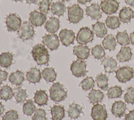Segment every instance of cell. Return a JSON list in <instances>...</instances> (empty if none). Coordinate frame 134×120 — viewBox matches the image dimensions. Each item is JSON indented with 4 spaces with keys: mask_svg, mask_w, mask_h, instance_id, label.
<instances>
[{
    "mask_svg": "<svg viewBox=\"0 0 134 120\" xmlns=\"http://www.w3.org/2000/svg\"><path fill=\"white\" fill-rule=\"evenodd\" d=\"M31 55L38 65L47 64L49 61V54L44 45L38 44L35 45L31 50Z\"/></svg>",
    "mask_w": 134,
    "mask_h": 120,
    "instance_id": "obj_1",
    "label": "cell"
},
{
    "mask_svg": "<svg viewBox=\"0 0 134 120\" xmlns=\"http://www.w3.org/2000/svg\"><path fill=\"white\" fill-rule=\"evenodd\" d=\"M50 99L54 102H60L64 101L67 96V92L64 86L59 82L54 83L49 89Z\"/></svg>",
    "mask_w": 134,
    "mask_h": 120,
    "instance_id": "obj_2",
    "label": "cell"
},
{
    "mask_svg": "<svg viewBox=\"0 0 134 120\" xmlns=\"http://www.w3.org/2000/svg\"><path fill=\"white\" fill-rule=\"evenodd\" d=\"M68 21L73 24H77L83 17L84 12L78 4H73L68 7Z\"/></svg>",
    "mask_w": 134,
    "mask_h": 120,
    "instance_id": "obj_3",
    "label": "cell"
},
{
    "mask_svg": "<svg viewBox=\"0 0 134 120\" xmlns=\"http://www.w3.org/2000/svg\"><path fill=\"white\" fill-rule=\"evenodd\" d=\"M115 73L116 78L119 82L122 83L130 81L133 77V69L128 66L119 67L115 71Z\"/></svg>",
    "mask_w": 134,
    "mask_h": 120,
    "instance_id": "obj_4",
    "label": "cell"
},
{
    "mask_svg": "<svg viewBox=\"0 0 134 120\" xmlns=\"http://www.w3.org/2000/svg\"><path fill=\"white\" fill-rule=\"evenodd\" d=\"M94 39V33L88 27L81 28L77 32L76 40L79 44L85 45L92 42Z\"/></svg>",
    "mask_w": 134,
    "mask_h": 120,
    "instance_id": "obj_5",
    "label": "cell"
},
{
    "mask_svg": "<svg viewBox=\"0 0 134 120\" xmlns=\"http://www.w3.org/2000/svg\"><path fill=\"white\" fill-rule=\"evenodd\" d=\"M35 34L32 25L28 21H24L18 30V37L23 41L31 39Z\"/></svg>",
    "mask_w": 134,
    "mask_h": 120,
    "instance_id": "obj_6",
    "label": "cell"
},
{
    "mask_svg": "<svg viewBox=\"0 0 134 120\" xmlns=\"http://www.w3.org/2000/svg\"><path fill=\"white\" fill-rule=\"evenodd\" d=\"M86 68V63L80 59L74 61L70 65V70L72 75L76 77L84 76L87 72Z\"/></svg>",
    "mask_w": 134,
    "mask_h": 120,
    "instance_id": "obj_7",
    "label": "cell"
},
{
    "mask_svg": "<svg viewBox=\"0 0 134 120\" xmlns=\"http://www.w3.org/2000/svg\"><path fill=\"white\" fill-rule=\"evenodd\" d=\"M5 23L8 32H15L20 27L21 19L16 14L12 13L6 17Z\"/></svg>",
    "mask_w": 134,
    "mask_h": 120,
    "instance_id": "obj_8",
    "label": "cell"
},
{
    "mask_svg": "<svg viewBox=\"0 0 134 120\" xmlns=\"http://www.w3.org/2000/svg\"><path fill=\"white\" fill-rule=\"evenodd\" d=\"M119 3L117 0H104L100 2L102 12L107 15L116 13L119 8Z\"/></svg>",
    "mask_w": 134,
    "mask_h": 120,
    "instance_id": "obj_9",
    "label": "cell"
},
{
    "mask_svg": "<svg viewBox=\"0 0 134 120\" xmlns=\"http://www.w3.org/2000/svg\"><path fill=\"white\" fill-rule=\"evenodd\" d=\"M91 116L93 120H106L107 113L105 105L96 104L92 107Z\"/></svg>",
    "mask_w": 134,
    "mask_h": 120,
    "instance_id": "obj_10",
    "label": "cell"
},
{
    "mask_svg": "<svg viewBox=\"0 0 134 120\" xmlns=\"http://www.w3.org/2000/svg\"><path fill=\"white\" fill-rule=\"evenodd\" d=\"M42 43L51 51L57 49L60 45L59 38L55 34H46L42 37Z\"/></svg>",
    "mask_w": 134,
    "mask_h": 120,
    "instance_id": "obj_11",
    "label": "cell"
},
{
    "mask_svg": "<svg viewBox=\"0 0 134 120\" xmlns=\"http://www.w3.org/2000/svg\"><path fill=\"white\" fill-rule=\"evenodd\" d=\"M59 37L63 46H69L74 43L75 36V33L72 30L64 28L60 32Z\"/></svg>",
    "mask_w": 134,
    "mask_h": 120,
    "instance_id": "obj_12",
    "label": "cell"
},
{
    "mask_svg": "<svg viewBox=\"0 0 134 120\" xmlns=\"http://www.w3.org/2000/svg\"><path fill=\"white\" fill-rule=\"evenodd\" d=\"M46 20V15L37 11H34L29 14V22L31 25L36 27L41 26L44 24Z\"/></svg>",
    "mask_w": 134,
    "mask_h": 120,
    "instance_id": "obj_13",
    "label": "cell"
},
{
    "mask_svg": "<svg viewBox=\"0 0 134 120\" xmlns=\"http://www.w3.org/2000/svg\"><path fill=\"white\" fill-rule=\"evenodd\" d=\"M85 12L86 15L90 16L93 20H98L102 17L100 6L96 3H93L90 6H87Z\"/></svg>",
    "mask_w": 134,
    "mask_h": 120,
    "instance_id": "obj_14",
    "label": "cell"
},
{
    "mask_svg": "<svg viewBox=\"0 0 134 120\" xmlns=\"http://www.w3.org/2000/svg\"><path fill=\"white\" fill-rule=\"evenodd\" d=\"M90 49L87 46L82 45L75 46L73 49V54L76 56L79 59L84 61L90 56Z\"/></svg>",
    "mask_w": 134,
    "mask_h": 120,
    "instance_id": "obj_15",
    "label": "cell"
},
{
    "mask_svg": "<svg viewBox=\"0 0 134 120\" xmlns=\"http://www.w3.org/2000/svg\"><path fill=\"white\" fill-rule=\"evenodd\" d=\"M101 64L103 65L105 72L111 73L116 71L117 68L116 61L110 56L105 57L101 61Z\"/></svg>",
    "mask_w": 134,
    "mask_h": 120,
    "instance_id": "obj_16",
    "label": "cell"
},
{
    "mask_svg": "<svg viewBox=\"0 0 134 120\" xmlns=\"http://www.w3.org/2000/svg\"><path fill=\"white\" fill-rule=\"evenodd\" d=\"M126 109V103L121 101H118L115 102L113 104L111 108V112L116 117L120 118L125 114Z\"/></svg>",
    "mask_w": 134,
    "mask_h": 120,
    "instance_id": "obj_17",
    "label": "cell"
},
{
    "mask_svg": "<svg viewBox=\"0 0 134 120\" xmlns=\"http://www.w3.org/2000/svg\"><path fill=\"white\" fill-rule=\"evenodd\" d=\"M134 18V12L128 7H123L119 13V19L124 23H128Z\"/></svg>",
    "mask_w": 134,
    "mask_h": 120,
    "instance_id": "obj_18",
    "label": "cell"
},
{
    "mask_svg": "<svg viewBox=\"0 0 134 120\" xmlns=\"http://www.w3.org/2000/svg\"><path fill=\"white\" fill-rule=\"evenodd\" d=\"M132 56L131 49L129 46L121 47L116 55V58L119 62L129 61Z\"/></svg>",
    "mask_w": 134,
    "mask_h": 120,
    "instance_id": "obj_19",
    "label": "cell"
},
{
    "mask_svg": "<svg viewBox=\"0 0 134 120\" xmlns=\"http://www.w3.org/2000/svg\"><path fill=\"white\" fill-rule=\"evenodd\" d=\"M60 27L59 19L52 16L50 17L48 21L44 25V28L49 33L53 34L56 33Z\"/></svg>",
    "mask_w": 134,
    "mask_h": 120,
    "instance_id": "obj_20",
    "label": "cell"
},
{
    "mask_svg": "<svg viewBox=\"0 0 134 120\" xmlns=\"http://www.w3.org/2000/svg\"><path fill=\"white\" fill-rule=\"evenodd\" d=\"M27 80L30 83H39L41 78V74L39 69L36 67H32L26 73Z\"/></svg>",
    "mask_w": 134,
    "mask_h": 120,
    "instance_id": "obj_21",
    "label": "cell"
},
{
    "mask_svg": "<svg viewBox=\"0 0 134 120\" xmlns=\"http://www.w3.org/2000/svg\"><path fill=\"white\" fill-rule=\"evenodd\" d=\"M50 10L52 14L60 17L63 16L65 12L66 6L62 1H58L51 4Z\"/></svg>",
    "mask_w": 134,
    "mask_h": 120,
    "instance_id": "obj_22",
    "label": "cell"
},
{
    "mask_svg": "<svg viewBox=\"0 0 134 120\" xmlns=\"http://www.w3.org/2000/svg\"><path fill=\"white\" fill-rule=\"evenodd\" d=\"M50 111L52 120H62L65 116V109L62 105H54Z\"/></svg>",
    "mask_w": 134,
    "mask_h": 120,
    "instance_id": "obj_23",
    "label": "cell"
},
{
    "mask_svg": "<svg viewBox=\"0 0 134 120\" xmlns=\"http://www.w3.org/2000/svg\"><path fill=\"white\" fill-rule=\"evenodd\" d=\"M34 102L39 106L47 105L48 101V96L44 90H37L34 97Z\"/></svg>",
    "mask_w": 134,
    "mask_h": 120,
    "instance_id": "obj_24",
    "label": "cell"
},
{
    "mask_svg": "<svg viewBox=\"0 0 134 120\" xmlns=\"http://www.w3.org/2000/svg\"><path fill=\"white\" fill-rule=\"evenodd\" d=\"M8 79L12 84L19 86L24 81V75L21 71L17 70L10 74Z\"/></svg>",
    "mask_w": 134,
    "mask_h": 120,
    "instance_id": "obj_25",
    "label": "cell"
},
{
    "mask_svg": "<svg viewBox=\"0 0 134 120\" xmlns=\"http://www.w3.org/2000/svg\"><path fill=\"white\" fill-rule=\"evenodd\" d=\"M92 27L93 31L98 37H104L107 33V29L105 24L102 22L97 21L96 23L93 24Z\"/></svg>",
    "mask_w": 134,
    "mask_h": 120,
    "instance_id": "obj_26",
    "label": "cell"
},
{
    "mask_svg": "<svg viewBox=\"0 0 134 120\" xmlns=\"http://www.w3.org/2000/svg\"><path fill=\"white\" fill-rule=\"evenodd\" d=\"M67 112L68 116L71 119H76L82 112V107L79 104L73 103L69 105Z\"/></svg>",
    "mask_w": 134,
    "mask_h": 120,
    "instance_id": "obj_27",
    "label": "cell"
},
{
    "mask_svg": "<svg viewBox=\"0 0 134 120\" xmlns=\"http://www.w3.org/2000/svg\"><path fill=\"white\" fill-rule=\"evenodd\" d=\"M88 97L90 102L95 104L102 101L104 97V94L99 89H92L89 93Z\"/></svg>",
    "mask_w": 134,
    "mask_h": 120,
    "instance_id": "obj_28",
    "label": "cell"
},
{
    "mask_svg": "<svg viewBox=\"0 0 134 120\" xmlns=\"http://www.w3.org/2000/svg\"><path fill=\"white\" fill-rule=\"evenodd\" d=\"M102 44L105 49L111 51L115 49L117 42L115 38L112 34H108L103 40Z\"/></svg>",
    "mask_w": 134,
    "mask_h": 120,
    "instance_id": "obj_29",
    "label": "cell"
},
{
    "mask_svg": "<svg viewBox=\"0 0 134 120\" xmlns=\"http://www.w3.org/2000/svg\"><path fill=\"white\" fill-rule=\"evenodd\" d=\"M42 77L47 83L53 82L57 77V74L54 68L52 67H46L41 72Z\"/></svg>",
    "mask_w": 134,
    "mask_h": 120,
    "instance_id": "obj_30",
    "label": "cell"
},
{
    "mask_svg": "<svg viewBox=\"0 0 134 120\" xmlns=\"http://www.w3.org/2000/svg\"><path fill=\"white\" fill-rule=\"evenodd\" d=\"M13 56L9 52H4L0 54V66L4 68H8L13 64Z\"/></svg>",
    "mask_w": 134,
    "mask_h": 120,
    "instance_id": "obj_31",
    "label": "cell"
},
{
    "mask_svg": "<svg viewBox=\"0 0 134 120\" xmlns=\"http://www.w3.org/2000/svg\"><path fill=\"white\" fill-rule=\"evenodd\" d=\"M97 86L103 91H106L108 88V78L106 74L100 73L96 77L95 79Z\"/></svg>",
    "mask_w": 134,
    "mask_h": 120,
    "instance_id": "obj_32",
    "label": "cell"
},
{
    "mask_svg": "<svg viewBox=\"0 0 134 120\" xmlns=\"http://www.w3.org/2000/svg\"><path fill=\"white\" fill-rule=\"evenodd\" d=\"M115 37L117 43L121 46H126L130 44L129 37L126 29L123 32H118Z\"/></svg>",
    "mask_w": 134,
    "mask_h": 120,
    "instance_id": "obj_33",
    "label": "cell"
},
{
    "mask_svg": "<svg viewBox=\"0 0 134 120\" xmlns=\"http://www.w3.org/2000/svg\"><path fill=\"white\" fill-rule=\"evenodd\" d=\"M123 93L122 88L117 85L111 86L107 91V96L109 99L119 98L121 96Z\"/></svg>",
    "mask_w": 134,
    "mask_h": 120,
    "instance_id": "obj_34",
    "label": "cell"
},
{
    "mask_svg": "<svg viewBox=\"0 0 134 120\" xmlns=\"http://www.w3.org/2000/svg\"><path fill=\"white\" fill-rule=\"evenodd\" d=\"M14 96L17 103L25 102L27 97L26 89H24L21 87L16 88L14 93Z\"/></svg>",
    "mask_w": 134,
    "mask_h": 120,
    "instance_id": "obj_35",
    "label": "cell"
},
{
    "mask_svg": "<svg viewBox=\"0 0 134 120\" xmlns=\"http://www.w3.org/2000/svg\"><path fill=\"white\" fill-rule=\"evenodd\" d=\"M14 93L12 88L8 85L3 86L0 89V98L4 101H8L12 98Z\"/></svg>",
    "mask_w": 134,
    "mask_h": 120,
    "instance_id": "obj_36",
    "label": "cell"
},
{
    "mask_svg": "<svg viewBox=\"0 0 134 120\" xmlns=\"http://www.w3.org/2000/svg\"><path fill=\"white\" fill-rule=\"evenodd\" d=\"M105 24L108 28L111 29H115L119 27L120 22L119 18L117 16H108L105 19Z\"/></svg>",
    "mask_w": 134,
    "mask_h": 120,
    "instance_id": "obj_37",
    "label": "cell"
},
{
    "mask_svg": "<svg viewBox=\"0 0 134 120\" xmlns=\"http://www.w3.org/2000/svg\"><path fill=\"white\" fill-rule=\"evenodd\" d=\"M36 110V107L32 99L27 100L23 106V112L27 116H31Z\"/></svg>",
    "mask_w": 134,
    "mask_h": 120,
    "instance_id": "obj_38",
    "label": "cell"
},
{
    "mask_svg": "<svg viewBox=\"0 0 134 120\" xmlns=\"http://www.w3.org/2000/svg\"><path fill=\"white\" fill-rule=\"evenodd\" d=\"M92 55L97 59H101L105 56V52L102 45L97 44L92 48Z\"/></svg>",
    "mask_w": 134,
    "mask_h": 120,
    "instance_id": "obj_39",
    "label": "cell"
},
{
    "mask_svg": "<svg viewBox=\"0 0 134 120\" xmlns=\"http://www.w3.org/2000/svg\"><path fill=\"white\" fill-rule=\"evenodd\" d=\"M94 85L95 82L93 78L91 77H86L80 83L79 86H81L83 90L87 91L92 88Z\"/></svg>",
    "mask_w": 134,
    "mask_h": 120,
    "instance_id": "obj_40",
    "label": "cell"
},
{
    "mask_svg": "<svg viewBox=\"0 0 134 120\" xmlns=\"http://www.w3.org/2000/svg\"><path fill=\"white\" fill-rule=\"evenodd\" d=\"M51 0H42L38 3L40 12L45 15L49 13L50 6L51 4Z\"/></svg>",
    "mask_w": 134,
    "mask_h": 120,
    "instance_id": "obj_41",
    "label": "cell"
},
{
    "mask_svg": "<svg viewBox=\"0 0 134 120\" xmlns=\"http://www.w3.org/2000/svg\"><path fill=\"white\" fill-rule=\"evenodd\" d=\"M124 99L127 103L134 104V87H129L124 95Z\"/></svg>",
    "mask_w": 134,
    "mask_h": 120,
    "instance_id": "obj_42",
    "label": "cell"
},
{
    "mask_svg": "<svg viewBox=\"0 0 134 120\" xmlns=\"http://www.w3.org/2000/svg\"><path fill=\"white\" fill-rule=\"evenodd\" d=\"M18 118V113L14 109H10L7 111L2 117V120H17Z\"/></svg>",
    "mask_w": 134,
    "mask_h": 120,
    "instance_id": "obj_43",
    "label": "cell"
},
{
    "mask_svg": "<svg viewBox=\"0 0 134 120\" xmlns=\"http://www.w3.org/2000/svg\"><path fill=\"white\" fill-rule=\"evenodd\" d=\"M46 115V112L43 109H37L35 112V114L32 116L31 120H47Z\"/></svg>",
    "mask_w": 134,
    "mask_h": 120,
    "instance_id": "obj_44",
    "label": "cell"
},
{
    "mask_svg": "<svg viewBox=\"0 0 134 120\" xmlns=\"http://www.w3.org/2000/svg\"><path fill=\"white\" fill-rule=\"evenodd\" d=\"M8 73L5 71L0 69V85L2 84L3 82L5 81L8 76Z\"/></svg>",
    "mask_w": 134,
    "mask_h": 120,
    "instance_id": "obj_45",
    "label": "cell"
},
{
    "mask_svg": "<svg viewBox=\"0 0 134 120\" xmlns=\"http://www.w3.org/2000/svg\"><path fill=\"white\" fill-rule=\"evenodd\" d=\"M125 120H134V109L125 115Z\"/></svg>",
    "mask_w": 134,
    "mask_h": 120,
    "instance_id": "obj_46",
    "label": "cell"
},
{
    "mask_svg": "<svg viewBox=\"0 0 134 120\" xmlns=\"http://www.w3.org/2000/svg\"><path fill=\"white\" fill-rule=\"evenodd\" d=\"M125 3L131 7H134V0H124Z\"/></svg>",
    "mask_w": 134,
    "mask_h": 120,
    "instance_id": "obj_47",
    "label": "cell"
},
{
    "mask_svg": "<svg viewBox=\"0 0 134 120\" xmlns=\"http://www.w3.org/2000/svg\"><path fill=\"white\" fill-rule=\"evenodd\" d=\"M129 39L131 44L134 45V31H133L131 33H130V36H129Z\"/></svg>",
    "mask_w": 134,
    "mask_h": 120,
    "instance_id": "obj_48",
    "label": "cell"
},
{
    "mask_svg": "<svg viewBox=\"0 0 134 120\" xmlns=\"http://www.w3.org/2000/svg\"><path fill=\"white\" fill-rule=\"evenodd\" d=\"M76 1H77V2L79 3H80V4L85 5V4H86V3L90 2L92 0H76Z\"/></svg>",
    "mask_w": 134,
    "mask_h": 120,
    "instance_id": "obj_49",
    "label": "cell"
},
{
    "mask_svg": "<svg viewBox=\"0 0 134 120\" xmlns=\"http://www.w3.org/2000/svg\"><path fill=\"white\" fill-rule=\"evenodd\" d=\"M38 0H26V2L28 4H36Z\"/></svg>",
    "mask_w": 134,
    "mask_h": 120,
    "instance_id": "obj_50",
    "label": "cell"
},
{
    "mask_svg": "<svg viewBox=\"0 0 134 120\" xmlns=\"http://www.w3.org/2000/svg\"><path fill=\"white\" fill-rule=\"evenodd\" d=\"M4 111V106L2 105V103L0 102V116L3 114Z\"/></svg>",
    "mask_w": 134,
    "mask_h": 120,
    "instance_id": "obj_51",
    "label": "cell"
},
{
    "mask_svg": "<svg viewBox=\"0 0 134 120\" xmlns=\"http://www.w3.org/2000/svg\"><path fill=\"white\" fill-rule=\"evenodd\" d=\"M14 1H15V2H22L24 0H13Z\"/></svg>",
    "mask_w": 134,
    "mask_h": 120,
    "instance_id": "obj_52",
    "label": "cell"
},
{
    "mask_svg": "<svg viewBox=\"0 0 134 120\" xmlns=\"http://www.w3.org/2000/svg\"><path fill=\"white\" fill-rule=\"evenodd\" d=\"M61 1L63 2H69L70 0H61Z\"/></svg>",
    "mask_w": 134,
    "mask_h": 120,
    "instance_id": "obj_53",
    "label": "cell"
}]
</instances>
